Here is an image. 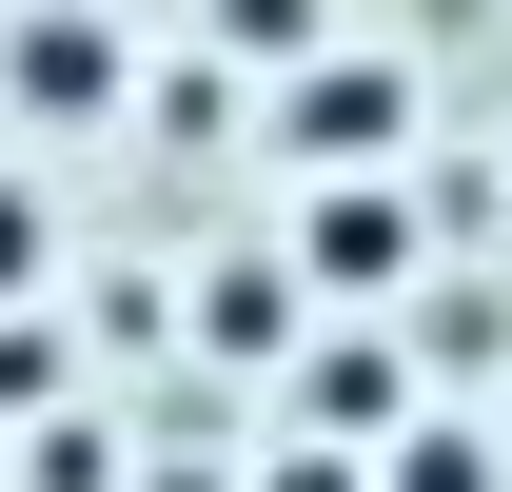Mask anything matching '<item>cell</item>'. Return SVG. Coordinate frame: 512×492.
Instances as JSON below:
<instances>
[{
	"label": "cell",
	"instance_id": "obj_1",
	"mask_svg": "<svg viewBox=\"0 0 512 492\" xmlns=\"http://www.w3.org/2000/svg\"><path fill=\"white\" fill-rule=\"evenodd\" d=\"M20 276H40V217H20V197H0V296H20Z\"/></svg>",
	"mask_w": 512,
	"mask_h": 492
}]
</instances>
